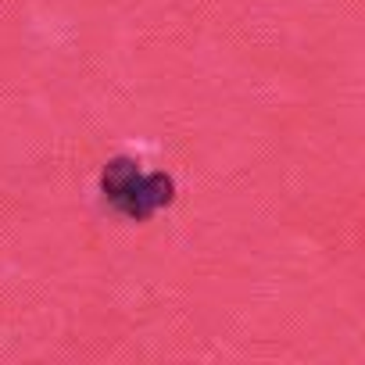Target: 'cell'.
Returning a JSON list of instances; mask_svg holds the SVG:
<instances>
[{
  "label": "cell",
  "mask_w": 365,
  "mask_h": 365,
  "mask_svg": "<svg viewBox=\"0 0 365 365\" xmlns=\"http://www.w3.org/2000/svg\"><path fill=\"white\" fill-rule=\"evenodd\" d=\"M101 190L118 215L143 222L172 201V179L165 172H143L133 158H115L101 175Z\"/></svg>",
  "instance_id": "obj_1"
}]
</instances>
